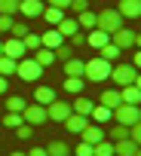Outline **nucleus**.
Masks as SVG:
<instances>
[{"label": "nucleus", "mask_w": 141, "mask_h": 156, "mask_svg": "<svg viewBox=\"0 0 141 156\" xmlns=\"http://www.w3.org/2000/svg\"><path fill=\"white\" fill-rule=\"evenodd\" d=\"M110 70H114V61H104L101 55H98V58H89L83 80H89V83H104V80H110Z\"/></svg>", "instance_id": "f257e3e1"}, {"label": "nucleus", "mask_w": 141, "mask_h": 156, "mask_svg": "<svg viewBox=\"0 0 141 156\" xmlns=\"http://www.w3.org/2000/svg\"><path fill=\"white\" fill-rule=\"evenodd\" d=\"M123 22H126V19H123L117 9H110V6H107V9H101V12H95V28H101L104 34L120 31V28H123Z\"/></svg>", "instance_id": "f03ea898"}, {"label": "nucleus", "mask_w": 141, "mask_h": 156, "mask_svg": "<svg viewBox=\"0 0 141 156\" xmlns=\"http://www.w3.org/2000/svg\"><path fill=\"white\" fill-rule=\"evenodd\" d=\"M22 119H25L28 126H43V122H49V113H46V107H43V104L28 101V107L22 110Z\"/></svg>", "instance_id": "7ed1b4c3"}, {"label": "nucleus", "mask_w": 141, "mask_h": 156, "mask_svg": "<svg viewBox=\"0 0 141 156\" xmlns=\"http://www.w3.org/2000/svg\"><path fill=\"white\" fill-rule=\"evenodd\" d=\"M138 119H141V107H138V104H120V107L114 110V122H123V126H129V129H132Z\"/></svg>", "instance_id": "20e7f679"}, {"label": "nucleus", "mask_w": 141, "mask_h": 156, "mask_svg": "<svg viewBox=\"0 0 141 156\" xmlns=\"http://www.w3.org/2000/svg\"><path fill=\"white\" fill-rule=\"evenodd\" d=\"M135 76H138L135 64H114V70H110V80H114L120 89H123V86H132Z\"/></svg>", "instance_id": "39448f33"}, {"label": "nucleus", "mask_w": 141, "mask_h": 156, "mask_svg": "<svg viewBox=\"0 0 141 156\" xmlns=\"http://www.w3.org/2000/svg\"><path fill=\"white\" fill-rule=\"evenodd\" d=\"M43 70H46V67H40L34 58H22L19 67H16V73L22 76L25 83H37V76H43Z\"/></svg>", "instance_id": "423d86ee"}, {"label": "nucleus", "mask_w": 141, "mask_h": 156, "mask_svg": "<svg viewBox=\"0 0 141 156\" xmlns=\"http://www.w3.org/2000/svg\"><path fill=\"white\" fill-rule=\"evenodd\" d=\"M46 113H49V122H64L70 113H74V110H70V104L67 101H61V98H55L49 107H46Z\"/></svg>", "instance_id": "0eeeda50"}, {"label": "nucleus", "mask_w": 141, "mask_h": 156, "mask_svg": "<svg viewBox=\"0 0 141 156\" xmlns=\"http://www.w3.org/2000/svg\"><path fill=\"white\" fill-rule=\"evenodd\" d=\"M110 43H114V46H120V49H132V46H135V31L123 25L120 31H114V34H110Z\"/></svg>", "instance_id": "6e6552de"}, {"label": "nucleus", "mask_w": 141, "mask_h": 156, "mask_svg": "<svg viewBox=\"0 0 141 156\" xmlns=\"http://www.w3.org/2000/svg\"><path fill=\"white\" fill-rule=\"evenodd\" d=\"M25 52H28V49H25V43H22L19 37H9V40L3 43V55H6V58H13V61H22V58H25Z\"/></svg>", "instance_id": "1a4fd4ad"}, {"label": "nucleus", "mask_w": 141, "mask_h": 156, "mask_svg": "<svg viewBox=\"0 0 141 156\" xmlns=\"http://www.w3.org/2000/svg\"><path fill=\"white\" fill-rule=\"evenodd\" d=\"M43 9H46L43 0H19V12H22V16H28V19H40V16H43Z\"/></svg>", "instance_id": "9d476101"}, {"label": "nucleus", "mask_w": 141, "mask_h": 156, "mask_svg": "<svg viewBox=\"0 0 141 156\" xmlns=\"http://www.w3.org/2000/svg\"><path fill=\"white\" fill-rule=\"evenodd\" d=\"M80 135H83V141H86V144H92V147H95L98 141H104V138H107V135H104V129H101L98 122H92V119H89V126H86Z\"/></svg>", "instance_id": "9b49d317"}, {"label": "nucleus", "mask_w": 141, "mask_h": 156, "mask_svg": "<svg viewBox=\"0 0 141 156\" xmlns=\"http://www.w3.org/2000/svg\"><path fill=\"white\" fill-rule=\"evenodd\" d=\"M117 12L123 19H141V0H120Z\"/></svg>", "instance_id": "f8f14e48"}, {"label": "nucleus", "mask_w": 141, "mask_h": 156, "mask_svg": "<svg viewBox=\"0 0 141 156\" xmlns=\"http://www.w3.org/2000/svg\"><path fill=\"white\" fill-rule=\"evenodd\" d=\"M110 43V34H104L101 28H92L89 34H86V46H92V49H101V46H107Z\"/></svg>", "instance_id": "ddd939ff"}, {"label": "nucleus", "mask_w": 141, "mask_h": 156, "mask_svg": "<svg viewBox=\"0 0 141 156\" xmlns=\"http://www.w3.org/2000/svg\"><path fill=\"white\" fill-rule=\"evenodd\" d=\"M55 31H58V34H61V37L67 40V37H74V34L80 31V25H77V19H74V16H64V19H61V22L55 25Z\"/></svg>", "instance_id": "4468645a"}, {"label": "nucleus", "mask_w": 141, "mask_h": 156, "mask_svg": "<svg viewBox=\"0 0 141 156\" xmlns=\"http://www.w3.org/2000/svg\"><path fill=\"white\" fill-rule=\"evenodd\" d=\"M31 98H34L37 104H43V107H49V104H52V101H55L58 95H55V89H49V86H37Z\"/></svg>", "instance_id": "2eb2a0df"}, {"label": "nucleus", "mask_w": 141, "mask_h": 156, "mask_svg": "<svg viewBox=\"0 0 141 156\" xmlns=\"http://www.w3.org/2000/svg\"><path fill=\"white\" fill-rule=\"evenodd\" d=\"M98 104H104V107L117 110V107L123 104V98H120V89H104V92L98 95Z\"/></svg>", "instance_id": "dca6fc26"}, {"label": "nucleus", "mask_w": 141, "mask_h": 156, "mask_svg": "<svg viewBox=\"0 0 141 156\" xmlns=\"http://www.w3.org/2000/svg\"><path fill=\"white\" fill-rule=\"evenodd\" d=\"M138 153V144L132 138H123V141H114V156H135Z\"/></svg>", "instance_id": "f3484780"}, {"label": "nucleus", "mask_w": 141, "mask_h": 156, "mask_svg": "<svg viewBox=\"0 0 141 156\" xmlns=\"http://www.w3.org/2000/svg\"><path fill=\"white\" fill-rule=\"evenodd\" d=\"M86 126H89V116H80V113H70V116L64 119V129H67V132H74V135H80Z\"/></svg>", "instance_id": "a211bd4d"}, {"label": "nucleus", "mask_w": 141, "mask_h": 156, "mask_svg": "<svg viewBox=\"0 0 141 156\" xmlns=\"http://www.w3.org/2000/svg\"><path fill=\"white\" fill-rule=\"evenodd\" d=\"M92 107H95V101H92V98H86V95L74 98V104H70V110L80 113V116H92Z\"/></svg>", "instance_id": "6ab92c4d"}, {"label": "nucleus", "mask_w": 141, "mask_h": 156, "mask_svg": "<svg viewBox=\"0 0 141 156\" xmlns=\"http://www.w3.org/2000/svg\"><path fill=\"white\" fill-rule=\"evenodd\" d=\"M120 98H123V104H138L141 107V89L132 83V86H123L120 89Z\"/></svg>", "instance_id": "aec40b11"}, {"label": "nucleus", "mask_w": 141, "mask_h": 156, "mask_svg": "<svg viewBox=\"0 0 141 156\" xmlns=\"http://www.w3.org/2000/svg\"><path fill=\"white\" fill-rule=\"evenodd\" d=\"M64 73H67V76H83V73H86V61L77 58V55L67 58V61H64Z\"/></svg>", "instance_id": "412c9836"}, {"label": "nucleus", "mask_w": 141, "mask_h": 156, "mask_svg": "<svg viewBox=\"0 0 141 156\" xmlns=\"http://www.w3.org/2000/svg\"><path fill=\"white\" fill-rule=\"evenodd\" d=\"M40 43H43L46 49H52V52H55V49H58V46L64 43V37H61V34H58V31L52 28V31H46V34H40Z\"/></svg>", "instance_id": "4be33fe9"}, {"label": "nucleus", "mask_w": 141, "mask_h": 156, "mask_svg": "<svg viewBox=\"0 0 141 156\" xmlns=\"http://www.w3.org/2000/svg\"><path fill=\"white\" fill-rule=\"evenodd\" d=\"M34 61L40 67H49V64H55V52L46 49V46H40V49H34Z\"/></svg>", "instance_id": "5701e85b"}, {"label": "nucleus", "mask_w": 141, "mask_h": 156, "mask_svg": "<svg viewBox=\"0 0 141 156\" xmlns=\"http://www.w3.org/2000/svg\"><path fill=\"white\" fill-rule=\"evenodd\" d=\"M74 19H77L80 31H86V34L95 28V12H92V9H83V12H80V16H74Z\"/></svg>", "instance_id": "b1692460"}, {"label": "nucleus", "mask_w": 141, "mask_h": 156, "mask_svg": "<svg viewBox=\"0 0 141 156\" xmlns=\"http://www.w3.org/2000/svg\"><path fill=\"white\" fill-rule=\"evenodd\" d=\"M89 119L101 126V122H107V119H114V110H110V107H104V104H95V107H92V116H89Z\"/></svg>", "instance_id": "393cba45"}, {"label": "nucleus", "mask_w": 141, "mask_h": 156, "mask_svg": "<svg viewBox=\"0 0 141 156\" xmlns=\"http://www.w3.org/2000/svg\"><path fill=\"white\" fill-rule=\"evenodd\" d=\"M28 107V98H22V95H9L6 98V113H22Z\"/></svg>", "instance_id": "a878e982"}, {"label": "nucleus", "mask_w": 141, "mask_h": 156, "mask_svg": "<svg viewBox=\"0 0 141 156\" xmlns=\"http://www.w3.org/2000/svg\"><path fill=\"white\" fill-rule=\"evenodd\" d=\"M64 92L83 95V76H64Z\"/></svg>", "instance_id": "bb28decb"}, {"label": "nucleus", "mask_w": 141, "mask_h": 156, "mask_svg": "<svg viewBox=\"0 0 141 156\" xmlns=\"http://www.w3.org/2000/svg\"><path fill=\"white\" fill-rule=\"evenodd\" d=\"M40 19H46V22H49V25H52V28H55V25H58V22H61V19H64V9H55V6H46V9H43V16H40Z\"/></svg>", "instance_id": "cd10ccee"}, {"label": "nucleus", "mask_w": 141, "mask_h": 156, "mask_svg": "<svg viewBox=\"0 0 141 156\" xmlns=\"http://www.w3.org/2000/svg\"><path fill=\"white\" fill-rule=\"evenodd\" d=\"M46 153L49 156H70V147L64 141H52V144H46Z\"/></svg>", "instance_id": "c85d7f7f"}, {"label": "nucleus", "mask_w": 141, "mask_h": 156, "mask_svg": "<svg viewBox=\"0 0 141 156\" xmlns=\"http://www.w3.org/2000/svg\"><path fill=\"white\" fill-rule=\"evenodd\" d=\"M120 52H123V49H120V46H114V43H107V46H101V49H98V55H101L104 61H117V58H120Z\"/></svg>", "instance_id": "c756f323"}, {"label": "nucleus", "mask_w": 141, "mask_h": 156, "mask_svg": "<svg viewBox=\"0 0 141 156\" xmlns=\"http://www.w3.org/2000/svg\"><path fill=\"white\" fill-rule=\"evenodd\" d=\"M123 138H129V126L114 122V126H110V138H107V141H123Z\"/></svg>", "instance_id": "7c9ffc66"}, {"label": "nucleus", "mask_w": 141, "mask_h": 156, "mask_svg": "<svg viewBox=\"0 0 141 156\" xmlns=\"http://www.w3.org/2000/svg\"><path fill=\"white\" fill-rule=\"evenodd\" d=\"M16 67H19V61H13V58H6V55H0V76L16 73Z\"/></svg>", "instance_id": "2f4dec72"}, {"label": "nucleus", "mask_w": 141, "mask_h": 156, "mask_svg": "<svg viewBox=\"0 0 141 156\" xmlns=\"http://www.w3.org/2000/svg\"><path fill=\"white\" fill-rule=\"evenodd\" d=\"M67 58H74V46H70V43H61L58 49H55V61H67Z\"/></svg>", "instance_id": "473e14b6"}, {"label": "nucleus", "mask_w": 141, "mask_h": 156, "mask_svg": "<svg viewBox=\"0 0 141 156\" xmlns=\"http://www.w3.org/2000/svg\"><path fill=\"white\" fill-rule=\"evenodd\" d=\"M92 150H95V156H114V141H107V138H104V141H98Z\"/></svg>", "instance_id": "72a5a7b5"}, {"label": "nucleus", "mask_w": 141, "mask_h": 156, "mask_svg": "<svg viewBox=\"0 0 141 156\" xmlns=\"http://www.w3.org/2000/svg\"><path fill=\"white\" fill-rule=\"evenodd\" d=\"M19 12V0H0V16H16Z\"/></svg>", "instance_id": "f704fd0d"}, {"label": "nucleus", "mask_w": 141, "mask_h": 156, "mask_svg": "<svg viewBox=\"0 0 141 156\" xmlns=\"http://www.w3.org/2000/svg\"><path fill=\"white\" fill-rule=\"evenodd\" d=\"M22 43H25V49H40L43 43H40V34H34V31H28L25 37H22Z\"/></svg>", "instance_id": "c9c22d12"}, {"label": "nucleus", "mask_w": 141, "mask_h": 156, "mask_svg": "<svg viewBox=\"0 0 141 156\" xmlns=\"http://www.w3.org/2000/svg\"><path fill=\"white\" fill-rule=\"evenodd\" d=\"M22 122H25L22 113H6V116H3V126H6V129H19Z\"/></svg>", "instance_id": "e433bc0d"}, {"label": "nucleus", "mask_w": 141, "mask_h": 156, "mask_svg": "<svg viewBox=\"0 0 141 156\" xmlns=\"http://www.w3.org/2000/svg\"><path fill=\"white\" fill-rule=\"evenodd\" d=\"M74 156H95V150H92V144H86V141H80V144L74 147Z\"/></svg>", "instance_id": "4c0bfd02"}, {"label": "nucleus", "mask_w": 141, "mask_h": 156, "mask_svg": "<svg viewBox=\"0 0 141 156\" xmlns=\"http://www.w3.org/2000/svg\"><path fill=\"white\" fill-rule=\"evenodd\" d=\"M67 40H70V46H74V49H83V46H86V31H77L74 37H67Z\"/></svg>", "instance_id": "58836bf2"}, {"label": "nucleus", "mask_w": 141, "mask_h": 156, "mask_svg": "<svg viewBox=\"0 0 141 156\" xmlns=\"http://www.w3.org/2000/svg\"><path fill=\"white\" fill-rule=\"evenodd\" d=\"M70 12H74V16H80L83 9H89V0H70V6H67Z\"/></svg>", "instance_id": "ea45409f"}, {"label": "nucleus", "mask_w": 141, "mask_h": 156, "mask_svg": "<svg viewBox=\"0 0 141 156\" xmlns=\"http://www.w3.org/2000/svg\"><path fill=\"white\" fill-rule=\"evenodd\" d=\"M25 34H28V25H19V22H13V28H9V37H19V40H22Z\"/></svg>", "instance_id": "a19ab883"}, {"label": "nucleus", "mask_w": 141, "mask_h": 156, "mask_svg": "<svg viewBox=\"0 0 141 156\" xmlns=\"http://www.w3.org/2000/svg\"><path fill=\"white\" fill-rule=\"evenodd\" d=\"M16 135H19V138H22V141H28V138H31V135H34V126H28V122H22V126H19V129H16Z\"/></svg>", "instance_id": "79ce46f5"}, {"label": "nucleus", "mask_w": 141, "mask_h": 156, "mask_svg": "<svg viewBox=\"0 0 141 156\" xmlns=\"http://www.w3.org/2000/svg\"><path fill=\"white\" fill-rule=\"evenodd\" d=\"M129 138H132V141H135V144L141 147V119H138V122H135V126L129 129Z\"/></svg>", "instance_id": "37998d69"}, {"label": "nucleus", "mask_w": 141, "mask_h": 156, "mask_svg": "<svg viewBox=\"0 0 141 156\" xmlns=\"http://www.w3.org/2000/svg\"><path fill=\"white\" fill-rule=\"evenodd\" d=\"M13 16H0V34H9V28H13Z\"/></svg>", "instance_id": "c03bdc74"}, {"label": "nucleus", "mask_w": 141, "mask_h": 156, "mask_svg": "<svg viewBox=\"0 0 141 156\" xmlns=\"http://www.w3.org/2000/svg\"><path fill=\"white\" fill-rule=\"evenodd\" d=\"M46 6H55V9H67L70 6V0H43Z\"/></svg>", "instance_id": "a18cd8bd"}, {"label": "nucleus", "mask_w": 141, "mask_h": 156, "mask_svg": "<svg viewBox=\"0 0 141 156\" xmlns=\"http://www.w3.org/2000/svg\"><path fill=\"white\" fill-rule=\"evenodd\" d=\"M28 156H49V153H46V147H31Z\"/></svg>", "instance_id": "49530a36"}, {"label": "nucleus", "mask_w": 141, "mask_h": 156, "mask_svg": "<svg viewBox=\"0 0 141 156\" xmlns=\"http://www.w3.org/2000/svg\"><path fill=\"white\" fill-rule=\"evenodd\" d=\"M132 64H135V70H141V49H135V61Z\"/></svg>", "instance_id": "de8ad7c7"}, {"label": "nucleus", "mask_w": 141, "mask_h": 156, "mask_svg": "<svg viewBox=\"0 0 141 156\" xmlns=\"http://www.w3.org/2000/svg\"><path fill=\"white\" fill-rule=\"evenodd\" d=\"M6 89H9L6 86V76H0V95H6Z\"/></svg>", "instance_id": "09e8293b"}, {"label": "nucleus", "mask_w": 141, "mask_h": 156, "mask_svg": "<svg viewBox=\"0 0 141 156\" xmlns=\"http://www.w3.org/2000/svg\"><path fill=\"white\" fill-rule=\"evenodd\" d=\"M135 46H138V49H141V34H135Z\"/></svg>", "instance_id": "8fccbe9b"}, {"label": "nucleus", "mask_w": 141, "mask_h": 156, "mask_svg": "<svg viewBox=\"0 0 141 156\" xmlns=\"http://www.w3.org/2000/svg\"><path fill=\"white\" fill-rule=\"evenodd\" d=\"M135 86H138V89H141V73H138V76H135Z\"/></svg>", "instance_id": "3c124183"}, {"label": "nucleus", "mask_w": 141, "mask_h": 156, "mask_svg": "<svg viewBox=\"0 0 141 156\" xmlns=\"http://www.w3.org/2000/svg\"><path fill=\"white\" fill-rule=\"evenodd\" d=\"M9 156H28V153H9Z\"/></svg>", "instance_id": "603ef678"}, {"label": "nucleus", "mask_w": 141, "mask_h": 156, "mask_svg": "<svg viewBox=\"0 0 141 156\" xmlns=\"http://www.w3.org/2000/svg\"><path fill=\"white\" fill-rule=\"evenodd\" d=\"M0 55H3V43H0Z\"/></svg>", "instance_id": "864d4df0"}, {"label": "nucleus", "mask_w": 141, "mask_h": 156, "mask_svg": "<svg viewBox=\"0 0 141 156\" xmlns=\"http://www.w3.org/2000/svg\"><path fill=\"white\" fill-rule=\"evenodd\" d=\"M135 156H141V147H138V153H135Z\"/></svg>", "instance_id": "5fc2aeb1"}]
</instances>
